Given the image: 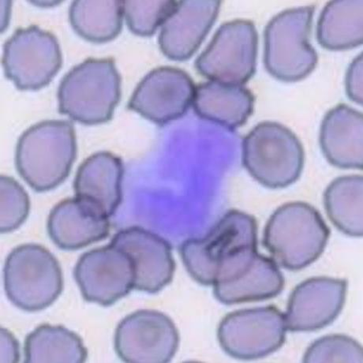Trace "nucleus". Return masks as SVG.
I'll use <instances>...</instances> for the list:
<instances>
[{
	"label": "nucleus",
	"instance_id": "nucleus-1",
	"mask_svg": "<svg viewBox=\"0 0 363 363\" xmlns=\"http://www.w3.org/2000/svg\"><path fill=\"white\" fill-rule=\"evenodd\" d=\"M77 156L74 125L46 121L26 130L18 139L16 164L21 177L38 192L50 191L68 177Z\"/></svg>",
	"mask_w": 363,
	"mask_h": 363
},
{
	"label": "nucleus",
	"instance_id": "nucleus-2",
	"mask_svg": "<svg viewBox=\"0 0 363 363\" xmlns=\"http://www.w3.org/2000/svg\"><path fill=\"white\" fill-rule=\"evenodd\" d=\"M330 235V229L315 208L302 201L290 202L270 216L263 244L277 264L298 271L318 259Z\"/></svg>",
	"mask_w": 363,
	"mask_h": 363
},
{
	"label": "nucleus",
	"instance_id": "nucleus-3",
	"mask_svg": "<svg viewBox=\"0 0 363 363\" xmlns=\"http://www.w3.org/2000/svg\"><path fill=\"white\" fill-rule=\"evenodd\" d=\"M121 82L113 58L86 60L60 84V113L84 125L108 122L121 99Z\"/></svg>",
	"mask_w": 363,
	"mask_h": 363
},
{
	"label": "nucleus",
	"instance_id": "nucleus-4",
	"mask_svg": "<svg viewBox=\"0 0 363 363\" xmlns=\"http://www.w3.org/2000/svg\"><path fill=\"white\" fill-rule=\"evenodd\" d=\"M305 153L297 136L276 122L257 124L242 142V164L258 183L281 189L301 176Z\"/></svg>",
	"mask_w": 363,
	"mask_h": 363
},
{
	"label": "nucleus",
	"instance_id": "nucleus-5",
	"mask_svg": "<svg viewBox=\"0 0 363 363\" xmlns=\"http://www.w3.org/2000/svg\"><path fill=\"white\" fill-rule=\"evenodd\" d=\"M314 11L313 6L286 10L265 27L264 66L275 79L296 82L315 69L318 57L310 43Z\"/></svg>",
	"mask_w": 363,
	"mask_h": 363
},
{
	"label": "nucleus",
	"instance_id": "nucleus-6",
	"mask_svg": "<svg viewBox=\"0 0 363 363\" xmlns=\"http://www.w3.org/2000/svg\"><path fill=\"white\" fill-rule=\"evenodd\" d=\"M4 289L10 301L27 312L45 310L64 289V278L57 258L38 244L13 249L4 270Z\"/></svg>",
	"mask_w": 363,
	"mask_h": 363
},
{
	"label": "nucleus",
	"instance_id": "nucleus-7",
	"mask_svg": "<svg viewBox=\"0 0 363 363\" xmlns=\"http://www.w3.org/2000/svg\"><path fill=\"white\" fill-rule=\"evenodd\" d=\"M257 248V225L252 216L230 211L204 238L185 241L179 253L194 281L213 285L222 265L242 251Z\"/></svg>",
	"mask_w": 363,
	"mask_h": 363
},
{
	"label": "nucleus",
	"instance_id": "nucleus-8",
	"mask_svg": "<svg viewBox=\"0 0 363 363\" xmlns=\"http://www.w3.org/2000/svg\"><path fill=\"white\" fill-rule=\"evenodd\" d=\"M258 36L255 24L238 19L223 23L195 67L211 81L242 86L256 72Z\"/></svg>",
	"mask_w": 363,
	"mask_h": 363
},
{
	"label": "nucleus",
	"instance_id": "nucleus-9",
	"mask_svg": "<svg viewBox=\"0 0 363 363\" xmlns=\"http://www.w3.org/2000/svg\"><path fill=\"white\" fill-rule=\"evenodd\" d=\"M62 65L57 38L36 25L19 28L4 45L5 76L20 90L34 91L47 86Z\"/></svg>",
	"mask_w": 363,
	"mask_h": 363
},
{
	"label": "nucleus",
	"instance_id": "nucleus-10",
	"mask_svg": "<svg viewBox=\"0 0 363 363\" xmlns=\"http://www.w3.org/2000/svg\"><path fill=\"white\" fill-rule=\"evenodd\" d=\"M284 314L276 306L230 313L218 330L219 343L228 354L237 359H259L274 353L286 340Z\"/></svg>",
	"mask_w": 363,
	"mask_h": 363
},
{
	"label": "nucleus",
	"instance_id": "nucleus-11",
	"mask_svg": "<svg viewBox=\"0 0 363 363\" xmlns=\"http://www.w3.org/2000/svg\"><path fill=\"white\" fill-rule=\"evenodd\" d=\"M179 345V334L173 320L155 310L129 314L118 325L115 334V350L125 362H169Z\"/></svg>",
	"mask_w": 363,
	"mask_h": 363
},
{
	"label": "nucleus",
	"instance_id": "nucleus-12",
	"mask_svg": "<svg viewBox=\"0 0 363 363\" xmlns=\"http://www.w3.org/2000/svg\"><path fill=\"white\" fill-rule=\"evenodd\" d=\"M86 302L109 306L135 289V269L123 250L109 244L82 255L74 271Z\"/></svg>",
	"mask_w": 363,
	"mask_h": 363
},
{
	"label": "nucleus",
	"instance_id": "nucleus-13",
	"mask_svg": "<svg viewBox=\"0 0 363 363\" xmlns=\"http://www.w3.org/2000/svg\"><path fill=\"white\" fill-rule=\"evenodd\" d=\"M195 87L183 69L158 67L139 82L128 108L152 123L165 125L186 114L192 106Z\"/></svg>",
	"mask_w": 363,
	"mask_h": 363
},
{
	"label": "nucleus",
	"instance_id": "nucleus-14",
	"mask_svg": "<svg viewBox=\"0 0 363 363\" xmlns=\"http://www.w3.org/2000/svg\"><path fill=\"white\" fill-rule=\"evenodd\" d=\"M347 291L344 279L314 277L293 290L286 326L291 332H313L330 325L343 310Z\"/></svg>",
	"mask_w": 363,
	"mask_h": 363
},
{
	"label": "nucleus",
	"instance_id": "nucleus-15",
	"mask_svg": "<svg viewBox=\"0 0 363 363\" xmlns=\"http://www.w3.org/2000/svg\"><path fill=\"white\" fill-rule=\"evenodd\" d=\"M111 244L130 257L135 269V289L155 294L173 280L174 263L170 243L141 227L121 230Z\"/></svg>",
	"mask_w": 363,
	"mask_h": 363
},
{
	"label": "nucleus",
	"instance_id": "nucleus-16",
	"mask_svg": "<svg viewBox=\"0 0 363 363\" xmlns=\"http://www.w3.org/2000/svg\"><path fill=\"white\" fill-rule=\"evenodd\" d=\"M215 0L178 1L159 35L160 50L167 59L185 61L197 52L219 15Z\"/></svg>",
	"mask_w": 363,
	"mask_h": 363
},
{
	"label": "nucleus",
	"instance_id": "nucleus-17",
	"mask_svg": "<svg viewBox=\"0 0 363 363\" xmlns=\"http://www.w3.org/2000/svg\"><path fill=\"white\" fill-rule=\"evenodd\" d=\"M47 227L55 245L76 250L106 239L110 221L99 206L75 197L60 201L52 209Z\"/></svg>",
	"mask_w": 363,
	"mask_h": 363
},
{
	"label": "nucleus",
	"instance_id": "nucleus-18",
	"mask_svg": "<svg viewBox=\"0 0 363 363\" xmlns=\"http://www.w3.org/2000/svg\"><path fill=\"white\" fill-rule=\"evenodd\" d=\"M328 162L342 169H363V116L341 104L328 111L320 130Z\"/></svg>",
	"mask_w": 363,
	"mask_h": 363
},
{
	"label": "nucleus",
	"instance_id": "nucleus-19",
	"mask_svg": "<svg viewBox=\"0 0 363 363\" xmlns=\"http://www.w3.org/2000/svg\"><path fill=\"white\" fill-rule=\"evenodd\" d=\"M123 173L120 157L109 152L94 153L84 160L77 172L76 197L92 202L110 218L122 201Z\"/></svg>",
	"mask_w": 363,
	"mask_h": 363
},
{
	"label": "nucleus",
	"instance_id": "nucleus-20",
	"mask_svg": "<svg viewBox=\"0 0 363 363\" xmlns=\"http://www.w3.org/2000/svg\"><path fill=\"white\" fill-rule=\"evenodd\" d=\"M255 101L251 91L242 86L208 81L195 87L192 106L204 120L235 130L252 115Z\"/></svg>",
	"mask_w": 363,
	"mask_h": 363
},
{
	"label": "nucleus",
	"instance_id": "nucleus-21",
	"mask_svg": "<svg viewBox=\"0 0 363 363\" xmlns=\"http://www.w3.org/2000/svg\"><path fill=\"white\" fill-rule=\"evenodd\" d=\"M284 278L274 259L257 253L248 267L225 283L213 285L214 295L225 305L262 301L283 291Z\"/></svg>",
	"mask_w": 363,
	"mask_h": 363
},
{
	"label": "nucleus",
	"instance_id": "nucleus-22",
	"mask_svg": "<svg viewBox=\"0 0 363 363\" xmlns=\"http://www.w3.org/2000/svg\"><path fill=\"white\" fill-rule=\"evenodd\" d=\"M318 43L325 50L344 51L363 43V0H335L320 13Z\"/></svg>",
	"mask_w": 363,
	"mask_h": 363
},
{
	"label": "nucleus",
	"instance_id": "nucleus-23",
	"mask_svg": "<svg viewBox=\"0 0 363 363\" xmlns=\"http://www.w3.org/2000/svg\"><path fill=\"white\" fill-rule=\"evenodd\" d=\"M25 362L28 363L85 362L88 352L78 334L62 325L44 324L26 338Z\"/></svg>",
	"mask_w": 363,
	"mask_h": 363
},
{
	"label": "nucleus",
	"instance_id": "nucleus-24",
	"mask_svg": "<svg viewBox=\"0 0 363 363\" xmlns=\"http://www.w3.org/2000/svg\"><path fill=\"white\" fill-rule=\"evenodd\" d=\"M123 1L78 0L69 10V23L79 36L92 43L103 44L114 40L121 33Z\"/></svg>",
	"mask_w": 363,
	"mask_h": 363
},
{
	"label": "nucleus",
	"instance_id": "nucleus-25",
	"mask_svg": "<svg viewBox=\"0 0 363 363\" xmlns=\"http://www.w3.org/2000/svg\"><path fill=\"white\" fill-rule=\"evenodd\" d=\"M328 216L341 233L351 237L363 235V178L362 176L339 177L324 193Z\"/></svg>",
	"mask_w": 363,
	"mask_h": 363
},
{
	"label": "nucleus",
	"instance_id": "nucleus-26",
	"mask_svg": "<svg viewBox=\"0 0 363 363\" xmlns=\"http://www.w3.org/2000/svg\"><path fill=\"white\" fill-rule=\"evenodd\" d=\"M178 1H123L125 23L133 33L151 37L176 9Z\"/></svg>",
	"mask_w": 363,
	"mask_h": 363
},
{
	"label": "nucleus",
	"instance_id": "nucleus-27",
	"mask_svg": "<svg viewBox=\"0 0 363 363\" xmlns=\"http://www.w3.org/2000/svg\"><path fill=\"white\" fill-rule=\"evenodd\" d=\"M306 363H362L363 350L357 341L345 335H330L318 339L307 348Z\"/></svg>",
	"mask_w": 363,
	"mask_h": 363
},
{
	"label": "nucleus",
	"instance_id": "nucleus-28",
	"mask_svg": "<svg viewBox=\"0 0 363 363\" xmlns=\"http://www.w3.org/2000/svg\"><path fill=\"white\" fill-rule=\"evenodd\" d=\"M1 223L0 232L16 231L26 221L30 211L29 195L18 182L11 177L1 176Z\"/></svg>",
	"mask_w": 363,
	"mask_h": 363
},
{
	"label": "nucleus",
	"instance_id": "nucleus-29",
	"mask_svg": "<svg viewBox=\"0 0 363 363\" xmlns=\"http://www.w3.org/2000/svg\"><path fill=\"white\" fill-rule=\"evenodd\" d=\"M362 62L363 57L362 53H361L348 67L345 82L347 94L349 99L354 103L360 104V106H362L363 102Z\"/></svg>",
	"mask_w": 363,
	"mask_h": 363
}]
</instances>
